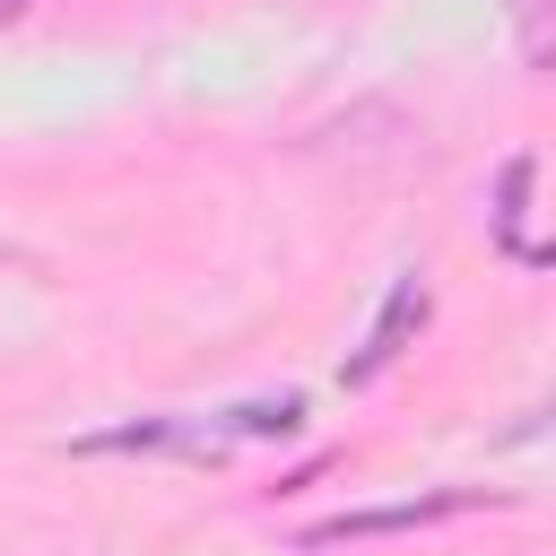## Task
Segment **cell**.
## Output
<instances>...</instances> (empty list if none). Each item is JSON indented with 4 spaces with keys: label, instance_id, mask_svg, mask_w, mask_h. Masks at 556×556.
<instances>
[{
    "label": "cell",
    "instance_id": "1",
    "mask_svg": "<svg viewBox=\"0 0 556 556\" xmlns=\"http://www.w3.org/2000/svg\"><path fill=\"white\" fill-rule=\"evenodd\" d=\"M426 321V278H400L391 287V304H382V321H374V339H365V356H348V382H374L391 356H400V339Z\"/></svg>",
    "mask_w": 556,
    "mask_h": 556
},
{
    "label": "cell",
    "instance_id": "2",
    "mask_svg": "<svg viewBox=\"0 0 556 556\" xmlns=\"http://www.w3.org/2000/svg\"><path fill=\"white\" fill-rule=\"evenodd\" d=\"M478 495H426V504H382V513H339V521H321V530H304L313 547H330V539H374V530H417V521H452V513H469Z\"/></svg>",
    "mask_w": 556,
    "mask_h": 556
}]
</instances>
